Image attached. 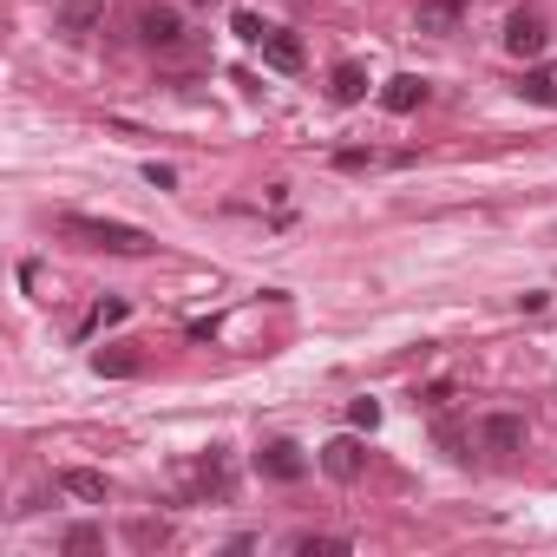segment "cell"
<instances>
[{
	"mask_svg": "<svg viewBox=\"0 0 557 557\" xmlns=\"http://www.w3.org/2000/svg\"><path fill=\"white\" fill-rule=\"evenodd\" d=\"M60 236H73V243H86V249H106V256H145V249H151V236H145L138 223L79 216V210H66V216H60Z\"/></svg>",
	"mask_w": 557,
	"mask_h": 557,
	"instance_id": "1",
	"label": "cell"
},
{
	"mask_svg": "<svg viewBox=\"0 0 557 557\" xmlns=\"http://www.w3.org/2000/svg\"><path fill=\"white\" fill-rule=\"evenodd\" d=\"M544 40H550L544 14H537V8H511V21H505V53H518V60H537V53H544Z\"/></svg>",
	"mask_w": 557,
	"mask_h": 557,
	"instance_id": "2",
	"label": "cell"
},
{
	"mask_svg": "<svg viewBox=\"0 0 557 557\" xmlns=\"http://www.w3.org/2000/svg\"><path fill=\"white\" fill-rule=\"evenodd\" d=\"M479 446H485L492 459H518V453H524V420H518V413H485V420H479Z\"/></svg>",
	"mask_w": 557,
	"mask_h": 557,
	"instance_id": "3",
	"label": "cell"
},
{
	"mask_svg": "<svg viewBox=\"0 0 557 557\" xmlns=\"http://www.w3.org/2000/svg\"><path fill=\"white\" fill-rule=\"evenodd\" d=\"M256 472H262V479H283V485H296V479L309 472V459H302V446H296V440H269V446L256 453Z\"/></svg>",
	"mask_w": 557,
	"mask_h": 557,
	"instance_id": "4",
	"label": "cell"
},
{
	"mask_svg": "<svg viewBox=\"0 0 557 557\" xmlns=\"http://www.w3.org/2000/svg\"><path fill=\"white\" fill-rule=\"evenodd\" d=\"M322 472H329V479H342V485H355V479L368 472V446H361L355 433L329 440V446H322Z\"/></svg>",
	"mask_w": 557,
	"mask_h": 557,
	"instance_id": "5",
	"label": "cell"
},
{
	"mask_svg": "<svg viewBox=\"0 0 557 557\" xmlns=\"http://www.w3.org/2000/svg\"><path fill=\"white\" fill-rule=\"evenodd\" d=\"M99 21H106V0H60V8H53V27L66 40H86Z\"/></svg>",
	"mask_w": 557,
	"mask_h": 557,
	"instance_id": "6",
	"label": "cell"
},
{
	"mask_svg": "<svg viewBox=\"0 0 557 557\" xmlns=\"http://www.w3.org/2000/svg\"><path fill=\"white\" fill-rule=\"evenodd\" d=\"M138 40L158 47V53H171V47H184V21H177L171 8H145V14H138Z\"/></svg>",
	"mask_w": 557,
	"mask_h": 557,
	"instance_id": "7",
	"label": "cell"
},
{
	"mask_svg": "<svg viewBox=\"0 0 557 557\" xmlns=\"http://www.w3.org/2000/svg\"><path fill=\"white\" fill-rule=\"evenodd\" d=\"M413 27H420V34H459V27H466V0H420Z\"/></svg>",
	"mask_w": 557,
	"mask_h": 557,
	"instance_id": "8",
	"label": "cell"
},
{
	"mask_svg": "<svg viewBox=\"0 0 557 557\" xmlns=\"http://www.w3.org/2000/svg\"><path fill=\"white\" fill-rule=\"evenodd\" d=\"M256 47H262V60H269L275 73H302V40H296V34H283V27H269V34H262Z\"/></svg>",
	"mask_w": 557,
	"mask_h": 557,
	"instance_id": "9",
	"label": "cell"
},
{
	"mask_svg": "<svg viewBox=\"0 0 557 557\" xmlns=\"http://www.w3.org/2000/svg\"><path fill=\"white\" fill-rule=\"evenodd\" d=\"M329 99H335V106H361V99H368V66H361V60H342V66L329 73Z\"/></svg>",
	"mask_w": 557,
	"mask_h": 557,
	"instance_id": "10",
	"label": "cell"
},
{
	"mask_svg": "<svg viewBox=\"0 0 557 557\" xmlns=\"http://www.w3.org/2000/svg\"><path fill=\"white\" fill-rule=\"evenodd\" d=\"M381 106H387V112H413V106H426V79H413V73H400V79H387V92H381Z\"/></svg>",
	"mask_w": 557,
	"mask_h": 557,
	"instance_id": "11",
	"label": "cell"
},
{
	"mask_svg": "<svg viewBox=\"0 0 557 557\" xmlns=\"http://www.w3.org/2000/svg\"><path fill=\"white\" fill-rule=\"evenodd\" d=\"M60 492H66V498H86V505H99V498H106V472L66 466V472H60Z\"/></svg>",
	"mask_w": 557,
	"mask_h": 557,
	"instance_id": "12",
	"label": "cell"
},
{
	"mask_svg": "<svg viewBox=\"0 0 557 557\" xmlns=\"http://www.w3.org/2000/svg\"><path fill=\"white\" fill-rule=\"evenodd\" d=\"M289 550H296V557H348L355 544H348V537H329V531H296Z\"/></svg>",
	"mask_w": 557,
	"mask_h": 557,
	"instance_id": "13",
	"label": "cell"
},
{
	"mask_svg": "<svg viewBox=\"0 0 557 557\" xmlns=\"http://www.w3.org/2000/svg\"><path fill=\"white\" fill-rule=\"evenodd\" d=\"M518 99H531V106H557V66H550V60L531 66V73L518 79Z\"/></svg>",
	"mask_w": 557,
	"mask_h": 557,
	"instance_id": "14",
	"label": "cell"
},
{
	"mask_svg": "<svg viewBox=\"0 0 557 557\" xmlns=\"http://www.w3.org/2000/svg\"><path fill=\"white\" fill-rule=\"evenodd\" d=\"M125 544H132V550H158V544H171V524H164V518H132V524H125Z\"/></svg>",
	"mask_w": 557,
	"mask_h": 557,
	"instance_id": "15",
	"label": "cell"
},
{
	"mask_svg": "<svg viewBox=\"0 0 557 557\" xmlns=\"http://www.w3.org/2000/svg\"><path fill=\"white\" fill-rule=\"evenodd\" d=\"M433 440H440V453H446V459H472V433H466L459 420H440V426H433Z\"/></svg>",
	"mask_w": 557,
	"mask_h": 557,
	"instance_id": "16",
	"label": "cell"
},
{
	"mask_svg": "<svg viewBox=\"0 0 557 557\" xmlns=\"http://www.w3.org/2000/svg\"><path fill=\"white\" fill-rule=\"evenodd\" d=\"M92 368H99V374H112V381H125V374H138V355H125V348H112V355H106V348H99V355H92Z\"/></svg>",
	"mask_w": 557,
	"mask_h": 557,
	"instance_id": "17",
	"label": "cell"
},
{
	"mask_svg": "<svg viewBox=\"0 0 557 557\" xmlns=\"http://www.w3.org/2000/svg\"><path fill=\"white\" fill-rule=\"evenodd\" d=\"M60 544H66V557H86V550H99V544H106V531H99V524H73Z\"/></svg>",
	"mask_w": 557,
	"mask_h": 557,
	"instance_id": "18",
	"label": "cell"
},
{
	"mask_svg": "<svg viewBox=\"0 0 557 557\" xmlns=\"http://www.w3.org/2000/svg\"><path fill=\"white\" fill-rule=\"evenodd\" d=\"M119 322H125V302H99V309L86 315V329H79V335H99V329H119Z\"/></svg>",
	"mask_w": 557,
	"mask_h": 557,
	"instance_id": "19",
	"label": "cell"
},
{
	"mask_svg": "<svg viewBox=\"0 0 557 557\" xmlns=\"http://www.w3.org/2000/svg\"><path fill=\"white\" fill-rule=\"evenodd\" d=\"M230 34H236V40H249V47H256V40H262V34H269V21H262V14H249V8H243V14H236V21H230Z\"/></svg>",
	"mask_w": 557,
	"mask_h": 557,
	"instance_id": "20",
	"label": "cell"
},
{
	"mask_svg": "<svg viewBox=\"0 0 557 557\" xmlns=\"http://www.w3.org/2000/svg\"><path fill=\"white\" fill-rule=\"evenodd\" d=\"M348 420H355L361 433H374V426H381V400H355V407H348Z\"/></svg>",
	"mask_w": 557,
	"mask_h": 557,
	"instance_id": "21",
	"label": "cell"
},
{
	"mask_svg": "<svg viewBox=\"0 0 557 557\" xmlns=\"http://www.w3.org/2000/svg\"><path fill=\"white\" fill-rule=\"evenodd\" d=\"M145 177H151V190H171V184H177V171H171V164H145Z\"/></svg>",
	"mask_w": 557,
	"mask_h": 557,
	"instance_id": "22",
	"label": "cell"
},
{
	"mask_svg": "<svg viewBox=\"0 0 557 557\" xmlns=\"http://www.w3.org/2000/svg\"><path fill=\"white\" fill-rule=\"evenodd\" d=\"M335 164H342V171H368V164H374V151H342Z\"/></svg>",
	"mask_w": 557,
	"mask_h": 557,
	"instance_id": "23",
	"label": "cell"
},
{
	"mask_svg": "<svg viewBox=\"0 0 557 557\" xmlns=\"http://www.w3.org/2000/svg\"><path fill=\"white\" fill-rule=\"evenodd\" d=\"M190 8H210V0H190Z\"/></svg>",
	"mask_w": 557,
	"mask_h": 557,
	"instance_id": "24",
	"label": "cell"
}]
</instances>
